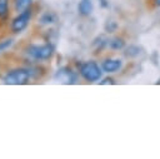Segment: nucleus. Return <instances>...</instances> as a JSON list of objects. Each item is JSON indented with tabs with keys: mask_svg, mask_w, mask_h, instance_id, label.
<instances>
[{
	"mask_svg": "<svg viewBox=\"0 0 160 159\" xmlns=\"http://www.w3.org/2000/svg\"><path fill=\"white\" fill-rule=\"evenodd\" d=\"M30 71L28 69H12L4 76V83L8 85H24L29 83Z\"/></svg>",
	"mask_w": 160,
	"mask_h": 159,
	"instance_id": "f257e3e1",
	"label": "nucleus"
},
{
	"mask_svg": "<svg viewBox=\"0 0 160 159\" xmlns=\"http://www.w3.org/2000/svg\"><path fill=\"white\" fill-rule=\"evenodd\" d=\"M55 48L52 44H44V45H30L26 53L35 60H48L54 55Z\"/></svg>",
	"mask_w": 160,
	"mask_h": 159,
	"instance_id": "f03ea898",
	"label": "nucleus"
},
{
	"mask_svg": "<svg viewBox=\"0 0 160 159\" xmlns=\"http://www.w3.org/2000/svg\"><path fill=\"white\" fill-rule=\"evenodd\" d=\"M79 71L80 75L88 81H98L101 78V69L95 61H85L81 64Z\"/></svg>",
	"mask_w": 160,
	"mask_h": 159,
	"instance_id": "7ed1b4c3",
	"label": "nucleus"
},
{
	"mask_svg": "<svg viewBox=\"0 0 160 159\" xmlns=\"http://www.w3.org/2000/svg\"><path fill=\"white\" fill-rule=\"evenodd\" d=\"M30 18H31V10L30 9H26L24 11H21L12 21H11V30L14 33H21L29 24L30 21Z\"/></svg>",
	"mask_w": 160,
	"mask_h": 159,
	"instance_id": "20e7f679",
	"label": "nucleus"
},
{
	"mask_svg": "<svg viewBox=\"0 0 160 159\" xmlns=\"http://www.w3.org/2000/svg\"><path fill=\"white\" fill-rule=\"evenodd\" d=\"M54 78L56 80H59L62 84H75L76 83V74L70 70L69 68H60L59 70H56Z\"/></svg>",
	"mask_w": 160,
	"mask_h": 159,
	"instance_id": "39448f33",
	"label": "nucleus"
},
{
	"mask_svg": "<svg viewBox=\"0 0 160 159\" xmlns=\"http://www.w3.org/2000/svg\"><path fill=\"white\" fill-rule=\"evenodd\" d=\"M121 66H122V63L120 59H106L101 64L102 70L106 73H115V71L120 70Z\"/></svg>",
	"mask_w": 160,
	"mask_h": 159,
	"instance_id": "423d86ee",
	"label": "nucleus"
},
{
	"mask_svg": "<svg viewBox=\"0 0 160 159\" xmlns=\"http://www.w3.org/2000/svg\"><path fill=\"white\" fill-rule=\"evenodd\" d=\"M92 11V3L91 0H81L79 3V13L84 16L90 15Z\"/></svg>",
	"mask_w": 160,
	"mask_h": 159,
	"instance_id": "0eeeda50",
	"label": "nucleus"
},
{
	"mask_svg": "<svg viewBox=\"0 0 160 159\" xmlns=\"http://www.w3.org/2000/svg\"><path fill=\"white\" fill-rule=\"evenodd\" d=\"M32 0H15V10L19 13L29 9V6L31 5Z\"/></svg>",
	"mask_w": 160,
	"mask_h": 159,
	"instance_id": "6e6552de",
	"label": "nucleus"
},
{
	"mask_svg": "<svg viewBox=\"0 0 160 159\" xmlns=\"http://www.w3.org/2000/svg\"><path fill=\"white\" fill-rule=\"evenodd\" d=\"M55 20H56V16H55L52 13H45V14H42L41 18H40V24L48 25V24L54 23Z\"/></svg>",
	"mask_w": 160,
	"mask_h": 159,
	"instance_id": "1a4fd4ad",
	"label": "nucleus"
},
{
	"mask_svg": "<svg viewBox=\"0 0 160 159\" xmlns=\"http://www.w3.org/2000/svg\"><path fill=\"white\" fill-rule=\"evenodd\" d=\"M109 46L114 50H119V49H122L125 46V41L121 38H114L112 40H110Z\"/></svg>",
	"mask_w": 160,
	"mask_h": 159,
	"instance_id": "9d476101",
	"label": "nucleus"
},
{
	"mask_svg": "<svg viewBox=\"0 0 160 159\" xmlns=\"http://www.w3.org/2000/svg\"><path fill=\"white\" fill-rule=\"evenodd\" d=\"M9 0H0V18H5L9 10Z\"/></svg>",
	"mask_w": 160,
	"mask_h": 159,
	"instance_id": "9b49d317",
	"label": "nucleus"
},
{
	"mask_svg": "<svg viewBox=\"0 0 160 159\" xmlns=\"http://www.w3.org/2000/svg\"><path fill=\"white\" fill-rule=\"evenodd\" d=\"M11 45H12V39H6V40L0 41V51L8 49V48L11 46Z\"/></svg>",
	"mask_w": 160,
	"mask_h": 159,
	"instance_id": "f8f14e48",
	"label": "nucleus"
},
{
	"mask_svg": "<svg viewBox=\"0 0 160 159\" xmlns=\"http://www.w3.org/2000/svg\"><path fill=\"white\" fill-rule=\"evenodd\" d=\"M138 54H139V48H136V46H130L125 51V55L126 56H134V55H138Z\"/></svg>",
	"mask_w": 160,
	"mask_h": 159,
	"instance_id": "ddd939ff",
	"label": "nucleus"
},
{
	"mask_svg": "<svg viewBox=\"0 0 160 159\" xmlns=\"http://www.w3.org/2000/svg\"><path fill=\"white\" fill-rule=\"evenodd\" d=\"M116 26H118L116 23H114V21H109V23H106V26H105V28H106V30H108L109 33H112V31L116 29Z\"/></svg>",
	"mask_w": 160,
	"mask_h": 159,
	"instance_id": "4468645a",
	"label": "nucleus"
},
{
	"mask_svg": "<svg viewBox=\"0 0 160 159\" xmlns=\"http://www.w3.org/2000/svg\"><path fill=\"white\" fill-rule=\"evenodd\" d=\"M100 84H101V85H105V84H115V81H114L111 78H106V79H104L102 81H100Z\"/></svg>",
	"mask_w": 160,
	"mask_h": 159,
	"instance_id": "2eb2a0df",
	"label": "nucleus"
},
{
	"mask_svg": "<svg viewBox=\"0 0 160 159\" xmlns=\"http://www.w3.org/2000/svg\"><path fill=\"white\" fill-rule=\"evenodd\" d=\"M155 1V5L156 6H160V0H154Z\"/></svg>",
	"mask_w": 160,
	"mask_h": 159,
	"instance_id": "dca6fc26",
	"label": "nucleus"
}]
</instances>
